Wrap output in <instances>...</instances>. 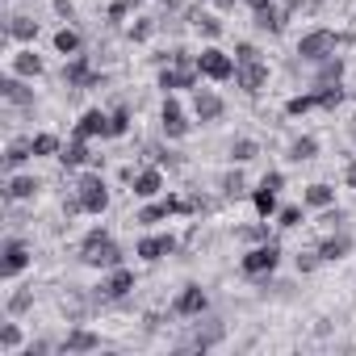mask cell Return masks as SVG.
Wrapping results in <instances>:
<instances>
[{
	"label": "cell",
	"mask_w": 356,
	"mask_h": 356,
	"mask_svg": "<svg viewBox=\"0 0 356 356\" xmlns=\"http://www.w3.org/2000/svg\"><path fill=\"white\" fill-rule=\"evenodd\" d=\"M252 206H256L260 218H273V214H277V193L260 185V189H252Z\"/></svg>",
	"instance_id": "31"
},
{
	"label": "cell",
	"mask_w": 356,
	"mask_h": 356,
	"mask_svg": "<svg viewBox=\"0 0 356 356\" xmlns=\"http://www.w3.org/2000/svg\"><path fill=\"white\" fill-rule=\"evenodd\" d=\"M76 134H80V138H109V113L84 109L80 122H76Z\"/></svg>",
	"instance_id": "16"
},
{
	"label": "cell",
	"mask_w": 356,
	"mask_h": 356,
	"mask_svg": "<svg viewBox=\"0 0 356 356\" xmlns=\"http://www.w3.org/2000/svg\"><path fill=\"white\" fill-rule=\"evenodd\" d=\"M126 34H130V42H147V38L155 34V22H151V17H138V22H134Z\"/></svg>",
	"instance_id": "41"
},
{
	"label": "cell",
	"mask_w": 356,
	"mask_h": 356,
	"mask_svg": "<svg viewBox=\"0 0 356 356\" xmlns=\"http://www.w3.org/2000/svg\"><path fill=\"white\" fill-rule=\"evenodd\" d=\"M159 5H163L168 13H176V9H181V5H185V0H159Z\"/></svg>",
	"instance_id": "51"
},
{
	"label": "cell",
	"mask_w": 356,
	"mask_h": 356,
	"mask_svg": "<svg viewBox=\"0 0 356 356\" xmlns=\"http://www.w3.org/2000/svg\"><path fill=\"white\" fill-rule=\"evenodd\" d=\"M343 42H352V38H348V34H335V30H327V26H318V30H310V34L298 38V55H302V63H323V59H331Z\"/></svg>",
	"instance_id": "2"
},
{
	"label": "cell",
	"mask_w": 356,
	"mask_h": 356,
	"mask_svg": "<svg viewBox=\"0 0 356 356\" xmlns=\"http://www.w3.org/2000/svg\"><path fill=\"white\" fill-rule=\"evenodd\" d=\"M314 92H318V109H339V101L348 97L343 84H318Z\"/></svg>",
	"instance_id": "33"
},
{
	"label": "cell",
	"mask_w": 356,
	"mask_h": 356,
	"mask_svg": "<svg viewBox=\"0 0 356 356\" xmlns=\"http://www.w3.org/2000/svg\"><path fill=\"white\" fill-rule=\"evenodd\" d=\"M80 47H84V38L72 30V26H63V30H55V51L63 55V59H72V55H80Z\"/></svg>",
	"instance_id": "27"
},
{
	"label": "cell",
	"mask_w": 356,
	"mask_h": 356,
	"mask_svg": "<svg viewBox=\"0 0 356 356\" xmlns=\"http://www.w3.org/2000/svg\"><path fill=\"white\" fill-rule=\"evenodd\" d=\"M76 197H80L84 214H105V210H109V189H105V181H101L97 168L84 172L80 181H76Z\"/></svg>",
	"instance_id": "4"
},
{
	"label": "cell",
	"mask_w": 356,
	"mask_h": 356,
	"mask_svg": "<svg viewBox=\"0 0 356 356\" xmlns=\"http://www.w3.org/2000/svg\"><path fill=\"white\" fill-rule=\"evenodd\" d=\"M159 189H163V168H159V163L134 172V181H130V193H134V197L151 202V197H159Z\"/></svg>",
	"instance_id": "13"
},
{
	"label": "cell",
	"mask_w": 356,
	"mask_h": 356,
	"mask_svg": "<svg viewBox=\"0 0 356 356\" xmlns=\"http://www.w3.org/2000/svg\"><path fill=\"white\" fill-rule=\"evenodd\" d=\"M256 155H260V143H256V138H235V143H231V159H235V163H252Z\"/></svg>",
	"instance_id": "35"
},
{
	"label": "cell",
	"mask_w": 356,
	"mask_h": 356,
	"mask_svg": "<svg viewBox=\"0 0 356 356\" xmlns=\"http://www.w3.org/2000/svg\"><path fill=\"white\" fill-rule=\"evenodd\" d=\"M318 222H323V227H327V231H343V222H348V214H343V210H339V206H327V210H323V218H318Z\"/></svg>",
	"instance_id": "43"
},
{
	"label": "cell",
	"mask_w": 356,
	"mask_h": 356,
	"mask_svg": "<svg viewBox=\"0 0 356 356\" xmlns=\"http://www.w3.org/2000/svg\"><path fill=\"white\" fill-rule=\"evenodd\" d=\"M5 260H0V277L5 281H13V277H22L26 268H30V248H26V239H5V252H0Z\"/></svg>",
	"instance_id": "10"
},
{
	"label": "cell",
	"mask_w": 356,
	"mask_h": 356,
	"mask_svg": "<svg viewBox=\"0 0 356 356\" xmlns=\"http://www.w3.org/2000/svg\"><path fill=\"white\" fill-rule=\"evenodd\" d=\"M17 348H22V327L5 323V327H0V352H17Z\"/></svg>",
	"instance_id": "39"
},
{
	"label": "cell",
	"mask_w": 356,
	"mask_h": 356,
	"mask_svg": "<svg viewBox=\"0 0 356 356\" xmlns=\"http://www.w3.org/2000/svg\"><path fill=\"white\" fill-rule=\"evenodd\" d=\"M130 289H134V273L130 268H109V277L97 285V302H122V298H130Z\"/></svg>",
	"instance_id": "7"
},
{
	"label": "cell",
	"mask_w": 356,
	"mask_h": 356,
	"mask_svg": "<svg viewBox=\"0 0 356 356\" xmlns=\"http://www.w3.org/2000/svg\"><path fill=\"white\" fill-rule=\"evenodd\" d=\"M235 235H239L243 243H268V218H264V222H252V227H239Z\"/></svg>",
	"instance_id": "40"
},
{
	"label": "cell",
	"mask_w": 356,
	"mask_h": 356,
	"mask_svg": "<svg viewBox=\"0 0 356 356\" xmlns=\"http://www.w3.org/2000/svg\"><path fill=\"white\" fill-rule=\"evenodd\" d=\"M352 143H356V122H352Z\"/></svg>",
	"instance_id": "54"
},
{
	"label": "cell",
	"mask_w": 356,
	"mask_h": 356,
	"mask_svg": "<svg viewBox=\"0 0 356 356\" xmlns=\"http://www.w3.org/2000/svg\"><path fill=\"white\" fill-rule=\"evenodd\" d=\"M193 113H197V122H218L227 113V101L214 88H197L193 92Z\"/></svg>",
	"instance_id": "15"
},
{
	"label": "cell",
	"mask_w": 356,
	"mask_h": 356,
	"mask_svg": "<svg viewBox=\"0 0 356 356\" xmlns=\"http://www.w3.org/2000/svg\"><path fill=\"white\" fill-rule=\"evenodd\" d=\"M30 306H34V285H22V289H17V293L9 298V314L17 318V314H26Z\"/></svg>",
	"instance_id": "38"
},
{
	"label": "cell",
	"mask_w": 356,
	"mask_h": 356,
	"mask_svg": "<svg viewBox=\"0 0 356 356\" xmlns=\"http://www.w3.org/2000/svg\"><path fill=\"white\" fill-rule=\"evenodd\" d=\"M5 34H9V38H17V42H34V38H38V22H34L30 13H17V17H9Z\"/></svg>",
	"instance_id": "24"
},
{
	"label": "cell",
	"mask_w": 356,
	"mask_h": 356,
	"mask_svg": "<svg viewBox=\"0 0 356 356\" xmlns=\"http://www.w3.org/2000/svg\"><path fill=\"white\" fill-rule=\"evenodd\" d=\"M197 72L206 80H214V84H227V80H235V59L227 51H218V47H206L197 55Z\"/></svg>",
	"instance_id": "6"
},
{
	"label": "cell",
	"mask_w": 356,
	"mask_h": 356,
	"mask_svg": "<svg viewBox=\"0 0 356 356\" xmlns=\"http://www.w3.org/2000/svg\"><path fill=\"white\" fill-rule=\"evenodd\" d=\"M122 134H130V105H118L109 113V138H122Z\"/></svg>",
	"instance_id": "37"
},
{
	"label": "cell",
	"mask_w": 356,
	"mask_h": 356,
	"mask_svg": "<svg viewBox=\"0 0 356 356\" xmlns=\"http://www.w3.org/2000/svg\"><path fill=\"white\" fill-rule=\"evenodd\" d=\"M210 5H214V9H218V13H231V9H235V5H243V0H210Z\"/></svg>",
	"instance_id": "48"
},
{
	"label": "cell",
	"mask_w": 356,
	"mask_h": 356,
	"mask_svg": "<svg viewBox=\"0 0 356 356\" xmlns=\"http://www.w3.org/2000/svg\"><path fill=\"white\" fill-rule=\"evenodd\" d=\"M222 335H227V327L218 323V318H210L206 327H197V335H193V348H214V343H222Z\"/></svg>",
	"instance_id": "28"
},
{
	"label": "cell",
	"mask_w": 356,
	"mask_h": 356,
	"mask_svg": "<svg viewBox=\"0 0 356 356\" xmlns=\"http://www.w3.org/2000/svg\"><path fill=\"white\" fill-rule=\"evenodd\" d=\"M314 155H318V138H310V134L293 138V143H289V151H285V159H289V163H310Z\"/></svg>",
	"instance_id": "26"
},
{
	"label": "cell",
	"mask_w": 356,
	"mask_h": 356,
	"mask_svg": "<svg viewBox=\"0 0 356 356\" xmlns=\"http://www.w3.org/2000/svg\"><path fill=\"white\" fill-rule=\"evenodd\" d=\"M30 143H34V155H59V151H63L59 134H51V130H42V134H30Z\"/></svg>",
	"instance_id": "34"
},
{
	"label": "cell",
	"mask_w": 356,
	"mask_h": 356,
	"mask_svg": "<svg viewBox=\"0 0 356 356\" xmlns=\"http://www.w3.org/2000/svg\"><path fill=\"white\" fill-rule=\"evenodd\" d=\"M264 189H273V193H281L285 189V172H264V181H260Z\"/></svg>",
	"instance_id": "45"
},
{
	"label": "cell",
	"mask_w": 356,
	"mask_h": 356,
	"mask_svg": "<svg viewBox=\"0 0 356 356\" xmlns=\"http://www.w3.org/2000/svg\"><path fill=\"white\" fill-rule=\"evenodd\" d=\"M126 5H130V9H138V5H143V0H126Z\"/></svg>",
	"instance_id": "53"
},
{
	"label": "cell",
	"mask_w": 356,
	"mask_h": 356,
	"mask_svg": "<svg viewBox=\"0 0 356 356\" xmlns=\"http://www.w3.org/2000/svg\"><path fill=\"white\" fill-rule=\"evenodd\" d=\"M323 264V256H318V248L314 252H298V273H314Z\"/></svg>",
	"instance_id": "44"
},
{
	"label": "cell",
	"mask_w": 356,
	"mask_h": 356,
	"mask_svg": "<svg viewBox=\"0 0 356 356\" xmlns=\"http://www.w3.org/2000/svg\"><path fill=\"white\" fill-rule=\"evenodd\" d=\"M59 348H63V352H97V348H101V335H92V331H84V327H72Z\"/></svg>",
	"instance_id": "21"
},
{
	"label": "cell",
	"mask_w": 356,
	"mask_h": 356,
	"mask_svg": "<svg viewBox=\"0 0 356 356\" xmlns=\"http://www.w3.org/2000/svg\"><path fill=\"white\" fill-rule=\"evenodd\" d=\"M80 260H84L88 268H118V264H122V248L113 243V235H109L105 227H92V231L84 235V243H80Z\"/></svg>",
	"instance_id": "1"
},
{
	"label": "cell",
	"mask_w": 356,
	"mask_h": 356,
	"mask_svg": "<svg viewBox=\"0 0 356 356\" xmlns=\"http://www.w3.org/2000/svg\"><path fill=\"white\" fill-rule=\"evenodd\" d=\"M159 130H163L168 138H185V134H189V118H185L181 105H176V97L163 101V109H159Z\"/></svg>",
	"instance_id": "12"
},
{
	"label": "cell",
	"mask_w": 356,
	"mask_h": 356,
	"mask_svg": "<svg viewBox=\"0 0 356 356\" xmlns=\"http://www.w3.org/2000/svg\"><path fill=\"white\" fill-rule=\"evenodd\" d=\"M9 72H13V76H26V80H38V76L47 72V63H42V55H38L34 47H22V51L9 55Z\"/></svg>",
	"instance_id": "14"
},
{
	"label": "cell",
	"mask_w": 356,
	"mask_h": 356,
	"mask_svg": "<svg viewBox=\"0 0 356 356\" xmlns=\"http://www.w3.org/2000/svg\"><path fill=\"white\" fill-rule=\"evenodd\" d=\"M281 5H285V9H289V13H298V9H302V5H306V0H281Z\"/></svg>",
	"instance_id": "52"
},
{
	"label": "cell",
	"mask_w": 356,
	"mask_h": 356,
	"mask_svg": "<svg viewBox=\"0 0 356 356\" xmlns=\"http://www.w3.org/2000/svg\"><path fill=\"white\" fill-rule=\"evenodd\" d=\"M243 59H260V51H256L252 42H239V47H235V63H243Z\"/></svg>",
	"instance_id": "47"
},
{
	"label": "cell",
	"mask_w": 356,
	"mask_h": 356,
	"mask_svg": "<svg viewBox=\"0 0 356 356\" xmlns=\"http://www.w3.org/2000/svg\"><path fill=\"white\" fill-rule=\"evenodd\" d=\"M218 189H222V197H243L248 193V181H243V172L235 168V172H227L222 181H218Z\"/></svg>",
	"instance_id": "36"
},
{
	"label": "cell",
	"mask_w": 356,
	"mask_h": 356,
	"mask_svg": "<svg viewBox=\"0 0 356 356\" xmlns=\"http://www.w3.org/2000/svg\"><path fill=\"white\" fill-rule=\"evenodd\" d=\"M310 109H318V92H298V97L285 101V113H289V118H302V113H310Z\"/></svg>",
	"instance_id": "30"
},
{
	"label": "cell",
	"mask_w": 356,
	"mask_h": 356,
	"mask_svg": "<svg viewBox=\"0 0 356 356\" xmlns=\"http://www.w3.org/2000/svg\"><path fill=\"white\" fill-rule=\"evenodd\" d=\"M38 189H42L38 176H13V181L5 185V202H30Z\"/></svg>",
	"instance_id": "22"
},
{
	"label": "cell",
	"mask_w": 356,
	"mask_h": 356,
	"mask_svg": "<svg viewBox=\"0 0 356 356\" xmlns=\"http://www.w3.org/2000/svg\"><path fill=\"white\" fill-rule=\"evenodd\" d=\"M30 155H34V143H30V138H13L9 151H5V168H22Z\"/></svg>",
	"instance_id": "29"
},
{
	"label": "cell",
	"mask_w": 356,
	"mask_h": 356,
	"mask_svg": "<svg viewBox=\"0 0 356 356\" xmlns=\"http://www.w3.org/2000/svg\"><path fill=\"white\" fill-rule=\"evenodd\" d=\"M339 76H343V63H339V59L331 55V59H323V63H318V76H314V88H318V84H339Z\"/></svg>",
	"instance_id": "32"
},
{
	"label": "cell",
	"mask_w": 356,
	"mask_h": 356,
	"mask_svg": "<svg viewBox=\"0 0 356 356\" xmlns=\"http://www.w3.org/2000/svg\"><path fill=\"white\" fill-rule=\"evenodd\" d=\"M243 5H248L252 13H260V9H268V5H277V0H243Z\"/></svg>",
	"instance_id": "49"
},
{
	"label": "cell",
	"mask_w": 356,
	"mask_h": 356,
	"mask_svg": "<svg viewBox=\"0 0 356 356\" xmlns=\"http://www.w3.org/2000/svg\"><path fill=\"white\" fill-rule=\"evenodd\" d=\"M343 181H348V189H356V163H348V172H343Z\"/></svg>",
	"instance_id": "50"
},
{
	"label": "cell",
	"mask_w": 356,
	"mask_h": 356,
	"mask_svg": "<svg viewBox=\"0 0 356 356\" xmlns=\"http://www.w3.org/2000/svg\"><path fill=\"white\" fill-rule=\"evenodd\" d=\"M352 101H356V92H352Z\"/></svg>",
	"instance_id": "55"
},
{
	"label": "cell",
	"mask_w": 356,
	"mask_h": 356,
	"mask_svg": "<svg viewBox=\"0 0 356 356\" xmlns=\"http://www.w3.org/2000/svg\"><path fill=\"white\" fill-rule=\"evenodd\" d=\"M285 17H289V9H285V5H268V9L252 13L256 30H264V34H281V30H285Z\"/></svg>",
	"instance_id": "19"
},
{
	"label": "cell",
	"mask_w": 356,
	"mask_h": 356,
	"mask_svg": "<svg viewBox=\"0 0 356 356\" xmlns=\"http://www.w3.org/2000/svg\"><path fill=\"white\" fill-rule=\"evenodd\" d=\"M302 222V206H285V210H277V227L281 231H293Z\"/></svg>",
	"instance_id": "42"
},
{
	"label": "cell",
	"mask_w": 356,
	"mask_h": 356,
	"mask_svg": "<svg viewBox=\"0 0 356 356\" xmlns=\"http://www.w3.org/2000/svg\"><path fill=\"white\" fill-rule=\"evenodd\" d=\"M176 252V235H143L138 243H134V256L138 260H147V264H155V260H163V256H172Z\"/></svg>",
	"instance_id": "11"
},
{
	"label": "cell",
	"mask_w": 356,
	"mask_h": 356,
	"mask_svg": "<svg viewBox=\"0 0 356 356\" xmlns=\"http://www.w3.org/2000/svg\"><path fill=\"white\" fill-rule=\"evenodd\" d=\"M277 264H281V243H256L252 252H243L239 256V273L243 277H252V281H268V273H277Z\"/></svg>",
	"instance_id": "3"
},
{
	"label": "cell",
	"mask_w": 356,
	"mask_h": 356,
	"mask_svg": "<svg viewBox=\"0 0 356 356\" xmlns=\"http://www.w3.org/2000/svg\"><path fill=\"white\" fill-rule=\"evenodd\" d=\"M302 206H310V210H327V206H335V189L323 185V181H314V185L302 189Z\"/></svg>",
	"instance_id": "23"
},
{
	"label": "cell",
	"mask_w": 356,
	"mask_h": 356,
	"mask_svg": "<svg viewBox=\"0 0 356 356\" xmlns=\"http://www.w3.org/2000/svg\"><path fill=\"white\" fill-rule=\"evenodd\" d=\"M206 306H210L206 289H202V285H185L181 293H176V302H172V314H176V318H202Z\"/></svg>",
	"instance_id": "8"
},
{
	"label": "cell",
	"mask_w": 356,
	"mask_h": 356,
	"mask_svg": "<svg viewBox=\"0 0 356 356\" xmlns=\"http://www.w3.org/2000/svg\"><path fill=\"white\" fill-rule=\"evenodd\" d=\"M63 84L76 88V92H84V88H101L105 76L92 72V59H88V55H72V59L63 63Z\"/></svg>",
	"instance_id": "5"
},
{
	"label": "cell",
	"mask_w": 356,
	"mask_h": 356,
	"mask_svg": "<svg viewBox=\"0 0 356 356\" xmlns=\"http://www.w3.org/2000/svg\"><path fill=\"white\" fill-rule=\"evenodd\" d=\"M235 84H239L248 97H256V92L268 84V63H264V59H243V63H235Z\"/></svg>",
	"instance_id": "9"
},
{
	"label": "cell",
	"mask_w": 356,
	"mask_h": 356,
	"mask_svg": "<svg viewBox=\"0 0 356 356\" xmlns=\"http://www.w3.org/2000/svg\"><path fill=\"white\" fill-rule=\"evenodd\" d=\"M126 13H130V5H126V0H113V5L105 9V17H109V22H126Z\"/></svg>",
	"instance_id": "46"
},
{
	"label": "cell",
	"mask_w": 356,
	"mask_h": 356,
	"mask_svg": "<svg viewBox=\"0 0 356 356\" xmlns=\"http://www.w3.org/2000/svg\"><path fill=\"white\" fill-rule=\"evenodd\" d=\"M348 252H352V235H348V231H331V235L318 243V256H323V260H343Z\"/></svg>",
	"instance_id": "20"
},
{
	"label": "cell",
	"mask_w": 356,
	"mask_h": 356,
	"mask_svg": "<svg viewBox=\"0 0 356 356\" xmlns=\"http://www.w3.org/2000/svg\"><path fill=\"white\" fill-rule=\"evenodd\" d=\"M189 22H193V30L206 34V38H218V34H222V22H218V13H210V9H189Z\"/></svg>",
	"instance_id": "25"
},
{
	"label": "cell",
	"mask_w": 356,
	"mask_h": 356,
	"mask_svg": "<svg viewBox=\"0 0 356 356\" xmlns=\"http://www.w3.org/2000/svg\"><path fill=\"white\" fill-rule=\"evenodd\" d=\"M59 163H63V168H84V163H92V151H88V138H80V134H72V143H63V151H59Z\"/></svg>",
	"instance_id": "18"
},
{
	"label": "cell",
	"mask_w": 356,
	"mask_h": 356,
	"mask_svg": "<svg viewBox=\"0 0 356 356\" xmlns=\"http://www.w3.org/2000/svg\"><path fill=\"white\" fill-rule=\"evenodd\" d=\"M0 97H5L9 105H34V88L26 84V76H5V84H0Z\"/></svg>",
	"instance_id": "17"
}]
</instances>
